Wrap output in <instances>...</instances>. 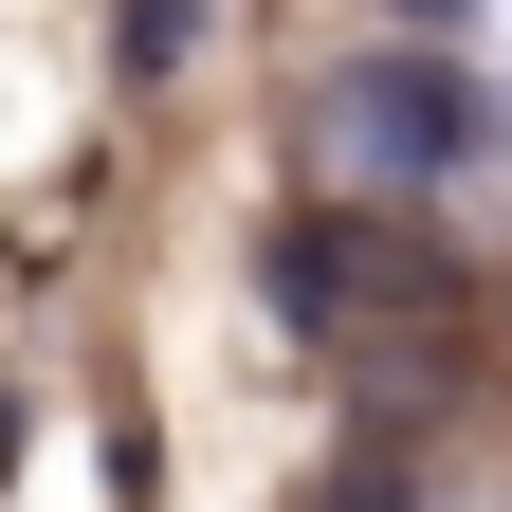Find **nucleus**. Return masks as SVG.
<instances>
[{"mask_svg": "<svg viewBox=\"0 0 512 512\" xmlns=\"http://www.w3.org/2000/svg\"><path fill=\"white\" fill-rule=\"evenodd\" d=\"M330 512H403V458H348V476H330Z\"/></svg>", "mask_w": 512, "mask_h": 512, "instance_id": "4", "label": "nucleus"}, {"mask_svg": "<svg viewBox=\"0 0 512 512\" xmlns=\"http://www.w3.org/2000/svg\"><path fill=\"white\" fill-rule=\"evenodd\" d=\"M202 55V0H110V74H183Z\"/></svg>", "mask_w": 512, "mask_h": 512, "instance_id": "3", "label": "nucleus"}, {"mask_svg": "<svg viewBox=\"0 0 512 512\" xmlns=\"http://www.w3.org/2000/svg\"><path fill=\"white\" fill-rule=\"evenodd\" d=\"M311 165L330 183H458V165H494V92L458 74L439 37H403V55H348L330 92H311Z\"/></svg>", "mask_w": 512, "mask_h": 512, "instance_id": "1", "label": "nucleus"}, {"mask_svg": "<svg viewBox=\"0 0 512 512\" xmlns=\"http://www.w3.org/2000/svg\"><path fill=\"white\" fill-rule=\"evenodd\" d=\"M384 19H421V37H458V19H476V0H384Z\"/></svg>", "mask_w": 512, "mask_h": 512, "instance_id": "5", "label": "nucleus"}, {"mask_svg": "<svg viewBox=\"0 0 512 512\" xmlns=\"http://www.w3.org/2000/svg\"><path fill=\"white\" fill-rule=\"evenodd\" d=\"M256 293H275L311 348H348L384 293H458V275H439L421 238H384V220H275V238H256Z\"/></svg>", "mask_w": 512, "mask_h": 512, "instance_id": "2", "label": "nucleus"}]
</instances>
